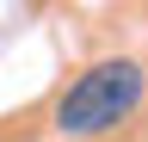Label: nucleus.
<instances>
[{
    "label": "nucleus",
    "mask_w": 148,
    "mask_h": 142,
    "mask_svg": "<svg viewBox=\"0 0 148 142\" xmlns=\"http://www.w3.org/2000/svg\"><path fill=\"white\" fill-rule=\"evenodd\" d=\"M142 93H148L142 62H130V56L92 62L86 74H74V86L56 99V130H62V136H74V142L105 136V130H117V123L142 105Z\"/></svg>",
    "instance_id": "obj_1"
}]
</instances>
